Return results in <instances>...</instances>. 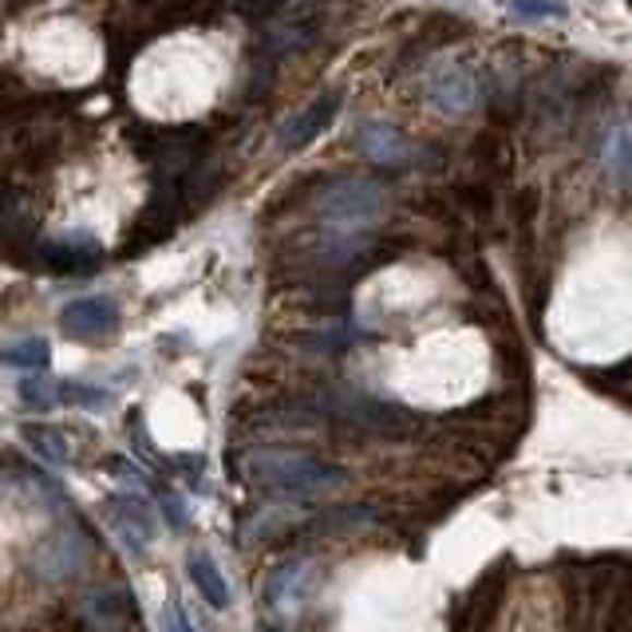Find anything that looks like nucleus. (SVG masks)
<instances>
[{
	"instance_id": "nucleus-4",
	"label": "nucleus",
	"mask_w": 632,
	"mask_h": 632,
	"mask_svg": "<svg viewBox=\"0 0 632 632\" xmlns=\"http://www.w3.org/2000/svg\"><path fill=\"white\" fill-rule=\"evenodd\" d=\"M83 561H87V541L75 529H63L32 553V570H36V577L60 585V581H72L83 570Z\"/></svg>"
},
{
	"instance_id": "nucleus-3",
	"label": "nucleus",
	"mask_w": 632,
	"mask_h": 632,
	"mask_svg": "<svg viewBox=\"0 0 632 632\" xmlns=\"http://www.w3.org/2000/svg\"><path fill=\"white\" fill-rule=\"evenodd\" d=\"M131 597L119 585H95L80 597L75 605V621L83 632H119L131 617Z\"/></svg>"
},
{
	"instance_id": "nucleus-13",
	"label": "nucleus",
	"mask_w": 632,
	"mask_h": 632,
	"mask_svg": "<svg viewBox=\"0 0 632 632\" xmlns=\"http://www.w3.org/2000/svg\"><path fill=\"white\" fill-rule=\"evenodd\" d=\"M21 439L32 446V455H40L48 467H63L68 458H72V446H68V439H63V431H56V427H44V424H28L21 431Z\"/></svg>"
},
{
	"instance_id": "nucleus-11",
	"label": "nucleus",
	"mask_w": 632,
	"mask_h": 632,
	"mask_svg": "<svg viewBox=\"0 0 632 632\" xmlns=\"http://www.w3.org/2000/svg\"><path fill=\"white\" fill-rule=\"evenodd\" d=\"M309 581H312V561H289V565H281L270 577V605L281 612L297 609L301 597L309 593Z\"/></svg>"
},
{
	"instance_id": "nucleus-18",
	"label": "nucleus",
	"mask_w": 632,
	"mask_h": 632,
	"mask_svg": "<svg viewBox=\"0 0 632 632\" xmlns=\"http://www.w3.org/2000/svg\"><path fill=\"white\" fill-rule=\"evenodd\" d=\"M163 624H166V632H198V629H194V624H190V621H187V612L178 609V605H175V601L166 605V612H163Z\"/></svg>"
},
{
	"instance_id": "nucleus-14",
	"label": "nucleus",
	"mask_w": 632,
	"mask_h": 632,
	"mask_svg": "<svg viewBox=\"0 0 632 632\" xmlns=\"http://www.w3.org/2000/svg\"><path fill=\"white\" fill-rule=\"evenodd\" d=\"M0 363H4V368H21V372H44V368L52 363V348H48V341H40V336H28V341L21 344L0 348Z\"/></svg>"
},
{
	"instance_id": "nucleus-5",
	"label": "nucleus",
	"mask_w": 632,
	"mask_h": 632,
	"mask_svg": "<svg viewBox=\"0 0 632 632\" xmlns=\"http://www.w3.org/2000/svg\"><path fill=\"white\" fill-rule=\"evenodd\" d=\"M60 329L75 341H104L119 329V305L111 297H80V301L63 305Z\"/></svg>"
},
{
	"instance_id": "nucleus-10",
	"label": "nucleus",
	"mask_w": 632,
	"mask_h": 632,
	"mask_svg": "<svg viewBox=\"0 0 632 632\" xmlns=\"http://www.w3.org/2000/svg\"><path fill=\"white\" fill-rule=\"evenodd\" d=\"M431 99L451 115H467L478 99L475 75H470L467 68H443V72L431 80Z\"/></svg>"
},
{
	"instance_id": "nucleus-7",
	"label": "nucleus",
	"mask_w": 632,
	"mask_h": 632,
	"mask_svg": "<svg viewBox=\"0 0 632 632\" xmlns=\"http://www.w3.org/2000/svg\"><path fill=\"white\" fill-rule=\"evenodd\" d=\"M107 522H111V529L119 534V541H123L131 553H143L158 534L155 514H151L139 498H127V494L107 502Z\"/></svg>"
},
{
	"instance_id": "nucleus-15",
	"label": "nucleus",
	"mask_w": 632,
	"mask_h": 632,
	"mask_svg": "<svg viewBox=\"0 0 632 632\" xmlns=\"http://www.w3.org/2000/svg\"><path fill=\"white\" fill-rule=\"evenodd\" d=\"M506 9L518 21H561L570 12V4L565 0H510Z\"/></svg>"
},
{
	"instance_id": "nucleus-17",
	"label": "nucleus",
	"mask_w": 632,
	"mask_h": 632,
	"mask_svg": "<svg viewBox=\"0 0 632 632\" xmlns=\"http://www.w3.org/2000/svg\"><path fill=\"white\" fill-rule=\"evenodd\" d=\"M60 400L63 404H80V407H104L107 404V392H99V387H83V384H60Z\"/></svg>"
},
{
	"instance_id": "nucleus-1",
	"label": "nucleus",
	"mask_w": 632,
	"mask_h": 632,
	"mask_svg": "<svg viewBox=\"0 0 632 632\" xmlns=\"http://www.w3.org/2000/svg\"><path fill=\"white\" fill-rule=\"evenodd\" d=\"M241 475L253 482V487L270 490L277 498H309L324 494V490L341 487L344 470L321 463V458L305 455V451H285V446H258L241 458Z\"/></svg>"
},
{
	"instance_id": "nucleus-9",
	"label": "nucleus",
	"mask_w": 632,
	"mask_h": 632,
	"mask_svg": "<svg viewBox=\"0 0 632 632\" xmlns=\"http://www.w3.org/2000/svg\"><path fill=\"white\" fill-rule=\"evenodd\" d=\"M356 151L380 166H404L407 158H412L404 135L384 123H363L360 131H356Z\"/></svg>"
},
{
	"instance_id": "nucleus-6",
	"label": "nucleus",
	"mask_w": 632,
	"mask_h": 632,
	"mask_svg": "<svg viewBox=\"0 0 632 632\" xmlns=\"http://www.w3.org/2000/svg\"><path fill=\"white\" fill-rule=\"evenodd\" d=\"M336 111H341V92H321L312 104H305L289 123L281 127V139H277L281 151H305L312 139H321L324 131H329Z\"/></svg>"
},
{
	"instance_id": "nucleus-8",
	"label": "nucleus",
	"mask_w": 632,
	"mask_h": 632,
	"mask_svg": "<svg viewBox=\"0 0 632 632\" xmlns=\"http://www.w3.org/2000/svg\"><path fill=\"white\" fill-rule=\"evenodd\" d=\"M40 258L52 265V270H63V273H87L99 265V258H104V249H99V241L92 238V234H63V238L48 241V246L40 249Z\"/></svg>"
},
{
	"instance_id": "nucleus-2",
	"label": "nucleus",
	"mask_w": 632,
	"mask_h": 632,
	"mask_svg": "<svg viewBox=\"0 0 632 632\" xmlns=\"http://www.w3.org/2000/svg\"><path fill=\"white\" fill-rule=\"evenodd\" d=\"M380 206H384V194L368 178H344L321 194V214L336 222H368L380 214Z\"/></svg>"
},
{
	"instance_id": "nucleus-12",
	"label": "nucleus",
	"mask_w": 632,
	"mask_h": 632,
	"mask_svg": "<svg viewBox=\"0 0 632 632\" xmlns=\"http://www.w3.org/2000/svg\"><path fill=\"white\" fill-rule=\"evenodd\" d=\"M187 577L194 581V589L202 593V601H206V605H214V609H229L234 593H229L226 577H222V570L214 565V558H210V553H190Z\"/></svg>"
},
{
	"instance_id": "nucleus-16",
	"label": "nucleus",
	"mask_w": 632,
	"mask_h": 632,
	"mask_svg": "<svg viewBox=\"0 0 632 632\" xmlns=\"http://www.w3.org/2000/svg\"><path fill=\"white\" fill-rule=\"evenodd\" d=\"M21 404L32 407V412H48V407L60 404V384H48L36 372L32 380H21Z\"/></svg>"
}]
</instances>
